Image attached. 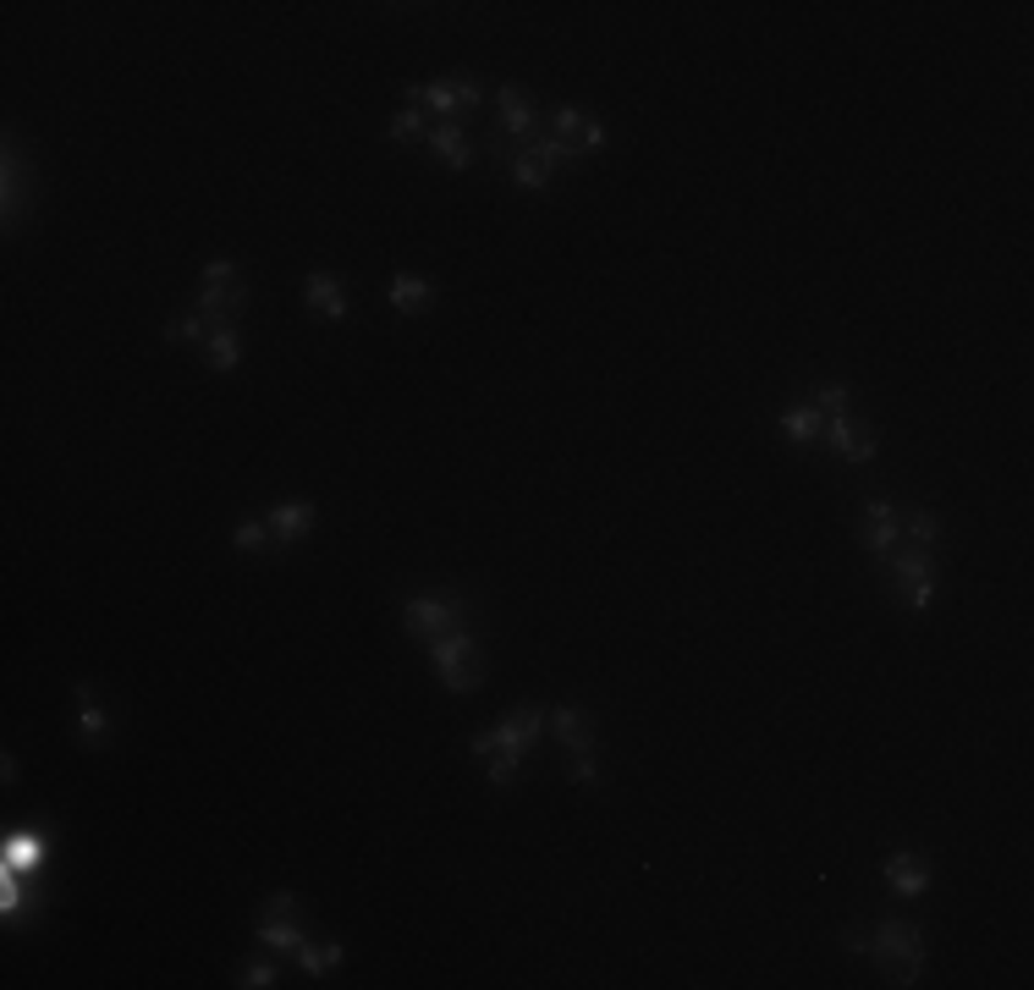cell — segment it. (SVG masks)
Here are the masks:
<instances>
[{
    "instance_id": "cell-1",
    "label": "cell",
    "mask_w": 1034,
    "mask_h": 990,
    "mask_svg": "<svg viewBox=\"0 0 1034 990\" xmlns=\"http://www.w3.org/2000/svg\"><path fill=\"white\" fill-rule=\"evenodd\" d=\"M869 952L880 957V968L891 974V985H919L924 974V941L908 919H886L875 935H869Z\"/></svg>"
},
{
    "instance_id": "cell-2",
    "label": "cell",
    "mask_w": 1034,
    "mask_h": 990,
    "mask_svg": "<svg viewBox=\"0 0 1034 990\" xmlns=\"http://www.w3.org/2000/svg\"><path fill=\"white\" fill-rule=\"evenodd\" d=\"M402 628H407V639H418V644H440L446 633H462V628H468V606H462V600H440V595H418V600H407Z\"/></svg>"
},
{
    "instance_id": "cell-3",
    "label": "cell",
    "mask_w": 1034,
    "mask_h": 990,
    "mask_svg": "<svg viewBox=\"0 0 1034 990\" xmlns=\"http://www.w3.org/2000/svg\"><path fill=\"white\" fill-rule=\"evenodd\" d=\"M429 661H435V672L451 694H473L484 683V661H479L473 633H446L440 644H429Z\"/></svg>"
},
{
    "instance_id": "cell-4",
    "label": "cell",
    "mask_w": 1034,
    "mask_h": 990,
    "mask_svg": "<svg viewBox=\"0 0 1034 990\" xmlns=\"http://www.w3.org/2000/svg\"><path fill=\"white\" fill-rule=\"evenodd\" d=\"M891 573H897V600H902L908 611H924L930 595H935L930 556H924V551H902V556H891Z\"/></svg>"
},
{
    "instance_id": "cell-5",
    "label": "cell",
    "mask_w": 1034,
    "mask_h": 990,
    "mask_svg": "<svg viewBox=\"0 0 1034 990\" xmlns=\"http://www.w3.org/2000/svg\"><path fill=\"white\" fill-rule=\"evenodd\" d=\"M540 727H546V710H540V705H517V710L490 732V738H495V754H517V760H524V754L535 749Z\"/></svg>"
},
{
    "instance_id": "cell-6",
    "label": "cell",
    "mask_w": 1034,
    "mask_h": 990,
    "mask_svg": "<svg viewBox=\"0 0 1034 990\" xmlns=\"http://www.w3.org/2000/svg\"><path fill=\"white\" fill-rule=\"evenodd\" d=\"M402 100L418 105V111H435V116H457V111H468V105L479 100V89H473V83H429V89L413 83Z\"/></svg>"
},
{
    "instance_id": "cell-7",
    "label": "cell",
    "mask_w": 1034,
    "mask_h": 990,
    "mask_svg": "<svg viewBox=\"0 0 1034 990\" xmlns=\"http://www.w3.org/2000/svg\"><path fill=\"white\" fill-rule=\"evenodd\" d=\"M45 831H23V836H12L7 842V853H0V886H18V875L23 869H40L45 864Z\"/></svg>"
},
{
    "instance_id": "cell-8",
    "label": "cell",
    "mask_w": 1034,
    "mask_h": 990,
    "mask_svg": "<svg viewBox=\"0 0 1034 990\" xmlns=\"http://www.w3.org/2000/svg\"><path fill=\"white\" fill-rule=\"evenodd\" d=\"M495 111H501V133H506V138H517V144L535 138V105H529V94L517 89V83H506V89L495 94Z\"/></svg>"
},
{
    "instance_id": "cell-9",
    "label": "cell",
    "mask_w": 1034,
    "mask_h": 990,
    "mask_svg": "<svg viewBox=\"0 0 1034 990\" xmlns=\"http://www.w3.org/2000/svg\"><path fill=\"white\" fill-rule=\"evenodd\" d=\"M265 524H270V540L286 551V545H297V540L314 529V507H308V502H281V507H270Z\"/></svg>"
},
{
    "instance_id": "cell-10",
    "label": "cell",
    "mask_w": 1034,
    "mask_h": 990,
    "mask_svg": "<svg viewBox=\"0 0 1034 990\" xmlns=\"http://www.w3.org/2000/svg\"><path fill=\"white\" fill-rule=\"evenodd\" d=\"M308 308H314L319 319H347L352 303H347V286H341L330 270H314V275H308Z\"/></svg>"
},
{
    "instance_id": "cell-11",
    "label": "cell",
    "mask_w": 1034,
    "mask_h": 990,
    "mask_svg": "<svg viewBox=\"0 0 1034 990\" xmlns=\"http://www.w3.org/2000/svg\"><path fill=\"white\" fill-rule=\"evenodd\" d=\"M902 540V518H897V507H886V502H875L869 513H864V551H875V556H886L891 545Z\"/></svg>"
},
{
    "instance_id": "cell-12",
    "label": "cell",
    "mask_w": 1034,
    "mask_h": 990,
    "mask_svg": "<svg viewBox=\"0 0 1034 990\" xmlns=\"http://www.w3.org/2000/svg\"><path fill=\"white\" fill-rule=\"evenodd\" d=\"M451 171H468L473 166V144H468V133L457 127V122H440V127H429V138H424Z\"/></svg>"
},
{
    "instance_id": "cell-13",
    "label": "cell",
    "mask_w": 1034,
    "mask_h": 990,
    "mask_svg": "<svg viewBox=\"0 0 1034 990\" xmlns=\"http://www.w3.org/2000/svg\"><path fill=\"white\" fill-rule=\"evenodd\" d=\"M237 358H243V336H237V325H232V319H226V325H210V336H204V363H210L215 374H232Z\"/></svg>"
},
{
    "instance_id": "cell-14",
    "label": "cell",
    "mask_w": 1034,
    "mask_h": 990,
    "mask_svg": "<svg viewBox=\"0 0 1034 990\" xmlns=\"http://www.w3.org/2000/svg\"><path fill=\"white\" fill-rule=\"evenodd\" d=\"M72 705H78V738H83V743H105L111 716H105V705L94 699V688H89V683H78V688H72Z\"/></svg>"
},
{
    "instance_id": "cell-15",
    "label": "cell",
    "mask_w": 1034,
    "mask_h": 990,
    "mask_svg": "<svg viewBox=\"0 0 1034 990\" xmlns=\"http://www.w3.org/2000/svg\"><path fill=\"white\" fill-rule=\"evenodd\" d=\"M831 451H836L842 462H875V435L853 429L847 413H842V418H831Z\"/></svg>"
},
{
    "instance_id": "cell-16",
    "label": "cell",
    "mask_w": 1034,
    "mask_h": 990,
    "mask_svg": "<svg viewBox=\"0 0 1034 990\" xmlns=\"http://www.w3.org/2000/svg\"><path fill=\"white\" fill-rule=\"evenodd\" d=\"M886 886H891L897 897H919V891L930 886V869H924V858H913V853H897V858H886Z\"/></svg>"
},
{
    "instance_id": "cell-17",
    "label": "cell",
    "mask_w": 1034,
    "mask_h": 990,
    "mask_svg": "<svg viewBox=\"0 0 1034 990\" xmlns=\"http://www.w3.org/2000/svg\"><path fill=\"white\" fill-rule=\"evenodd\" d=\"M782 435H787V440H798V446H814V440L825 435V413H820L814 402H798V407H787V413H782Z\"/></svg>"
},
{
    "instance_id": "cell-18",
    "label": "cell",
    "mask_w": 1034,
    "mask_h": 990,
    "mask_svg": "<svg viewBox=\"0 0 1034 990\" xmlns=\"http://www.w3.org/2000/svg\"><path fill=\"white\" fill-rule=\"evenodd\" d=\"M557 716V738L573 749V754H595V727H589V716L578 710V705H562V710H551Z\"/></svg>"
},
{
    "instance_id": "cell-19",
    "label": "cell",
    "mask_w": 1034,
    "mask_h": 990,
    "mask_svg": "<svg viewBox=\"0 0 1034 990\" xmlns=\"http://www.w3.org/2000/svg\"><path fill=\"white\" fill-rule=\"evenodd\" d=\"M243 308H248V286H237V281L199 292V314H204V319H221V325H226V314H243Z\"/></svg>"
},
{
    "instance_id": "cell-20",
    "label": "cell",
    "mask_w": 1034,
    "mask_h": 990,
    "mask_svg": "<svg viewBox=\"0 0 1034 990\" xmlns=\"http://www.w3.org/2000/svg\"><path fill=\"white\" fill-rule=\"evenodd\" d=\"M429 303H435L429 275H396V281H391V308H396V314H418V308H429Z\"/></svg>"
},
{
    "instance_id": "cell-21",
    "label": "cell",
    "mask_w": 1034,
    "mask_h": 990,
    "mask_svg": "<svg viewBox=\"0 0 1034 990\" xmlns=\"http://www.w3.org/2000/svg\"><path fill=\"white\" fill-rule=\"evenodd\" d=\"M259 941L276 946V952H297V946H303V930H297L292 913H265V919H259Z\"/></svg>"
},
{
    "instance_id": "cell-22",
    "label": "cell",
    "mask_w": 1034,
    "mask_h": 990,
    "mask_svg": "<svg viewBox=\"0 0 1034 990\" xmlns=\"http://www.w3.org/2000/svg\"><path fill=\"white\" fill-rule=\"evenodd\" d=\"M385 138H391V144H418V138H429V122H424V111H418V105L396 111V116H391V127H385Z\"/></svg>"
},
{
    "instance_id": "cell-23",
    "label": "cell",
    "mask_w": 1034,
    "mask_h": 990,
    "mask_svg": "<svg viewBox=\"0 0 1034 990\" xmlns=\"http://www.w3.org/2000/svg\"><path fill=\"white\" fill-rule=\"evenodd\" d=\"M341 957H347V952H341V941H330V946H308V941H303V946H297V963H303V974H308V979H319V974H325V968H336Z\"/></svg>"
},
{
    "instance_id": "cell-24",
    "label": "cell",
    "mask_w": 1034,
    "mask_h": 990,
    "mask_svg": "<svg viewBox=\"0 0 1034 990\" xmlns=\"http://www.w3.org/2000/svg\"><path fill=\"white\" fill-rule=\"evenodd\" d=\"M23 193H29V177H23V155L7 149V221H18L23 210Z\"/></svg>"
},
{
    "instance_id": "cell-25",
    "label": "cell",
    "mask_w": 1034,
    "mask_h": 990,
    "mask_svg": "<svg viewBox=\"0 0 1034 990\" xmlns=\"http://www.w3.org/2000/svg\"><path fill=\"white\" fill-rule=\"evenodd\" d=\"M232 545H237L243 556H259V551H270L276 540H270V524H254V518H248V524L232 529Z\"/></svg>"
},
{
    "instance_id": "cell-26",
    "label": "cell",
    "mask_w": 1034,
    "mask_h": 990,
    "mask_svg": "<svg viewBox=\"0 0 1034 990\" xmlns=\"http://www.w3.org/2000/svg\"><path fill=\"white\" fill-rule=\"evenodd\" d=\"M210 336V325H204V314L193 308V314H177V319H166V341H204Z\"/></svg>"
},
{
    "instance_id": "cell-27",
    "label": "cell",
    "mask_w": 1034,
    "mask_h": 990,
    "mask_svg": "<svg viewBox=\"0 0 1034 990\" xmlns=\"http://www.w3.org/2000/svg\"><path fill=\"white\" fill-rule=\"evenodd\" d=\"M847 402H853V391H847V385H820V391H814V407H820V413H831V418H842V413H847Z\"/></svg>"
},
{
    "instance_id": "cell-28",
    "label": "cell",
    "mask_w": 1034,
    "mask_h": 990,
    "mask_svg": "<svg viewBox=\"0 0 1034 990\" xmlns=\"http://www.w3.org/2000/svg\"><path fill=\"white\" fill-rule=\"evenodd\" d=\"M902 529H908V540H913V551H924V545H935V529H941V524H935L930 513H913V518H908Z\"/></svg>"
},
{
    "instance_id": "cell-29",
    "label": "cell",
    "mask_w": 1034,
    "mask_h": 990,
    "mask_svg": "<svg viewBox=\"0 0 1034 990\" xmlns=\"http://www.w3.org/2000/svg\"><path fill=\"white\" fill-rule=\"evenodd\" d=\"M517 776H524V760H517V754H495V760H490V781H495V787H512Z\"/></svg>"
},
{
    "instance_id": "cell-30",
    "label": "cell",
    "mask_w": 1034,
    "mask_h": 990,
    "mask_svg": "<svg viewBox=\"0 0 1034 990\" xmlns=\"http://www.w3.org/2000/svg\"><path fill=\"white\" fill-rule=\"evenodd\" d=\"M237 985H243V990H270V985H276V968H270V963H243Z\"/></svg>"
},
{
    "instance_id": "cell-31",
    "label": "cell",
    "mask_w": 1034,
    "mask_h": 990,
    "mask_svg": "<svg viewBox=\"0 0 1034 990\" xmlns=\"http://www.w3.org/2000/svg\"><path fill=\"white\" fill-rule=\"evenodd\" d=\"M606 144V122H595V116H584V127H578V138H573V149L578 155H589V149H600Z\"/></svg>"
},
{
    "instance_id": "cell-32",
    "label": "cell",
    "mask_w": 1034,
    "mask_h": 990,
    "mask_svg": "<svg viewBox=\"0 0 1034 990\" xmlns=\"http://www.w3.org/2000/svg\"><path fill=\"white\" fill-rule=\"evenodd\" d=\"M237 281V265L232 259H210L204 265V286H232Z\"/></svg>"
},
{
    "instance_id": "cell-33",
    "label": "cell",
    "mask_w": 1034,
    "mask_h": 990,
    "mask_svg": "<svg viewBox=\"0 0 1034 990\" xmlns=\"http://www.w3.org/2000/svg\"><path fill=\"white\" fill-rule=\"evenodd\" d=\"M573 781H578V787H600V765H595V754H573Z\"/></svg>"
},
{
    "instance_id": "cell-34",
    "label": "cell",
    "mask_w": 1034,
    "mask_h": 990,
    "mask_svg": "<svg viewBox=\"0 0 1034 990\" xmlns=\"http://www.w3.org/2000/svg\"><path fill=\"white\" fill-rule=\"evenodd\" d=\"M265 913H292V919H297V897H292V891H276V897L265 902Z\"/></svg>"
},
{
    "instance_id": "cell-35",
    "label": "cell",
    "mask_w": 1034,
    "mask_h": 990,
    "mask_svg": "<svg viewBox=\"0 0 1034 990\" xmlns=\"http://www.w3.org/2000/svg\"><path fill=\"white\" fill-rule=\"evenodd\" d=\"M842 946H847V952H869V935H864V930H842Z\"/></svg>"
}]
</instances>
